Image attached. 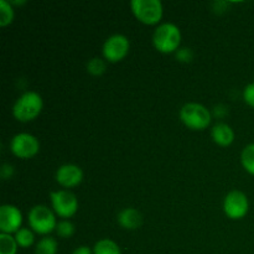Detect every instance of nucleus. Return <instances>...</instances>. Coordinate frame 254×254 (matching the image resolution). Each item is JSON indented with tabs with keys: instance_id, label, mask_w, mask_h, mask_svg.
Listing matches in <instances>:
<instances>
[{
	"instance_id": "nucleus-1",
	"label": "nucleus",
	"mask_w": 254,
	"mask_h": 254,
	"mask_svg": "<svg viewBox=\"0 0 254 254\" xmlns=\"http://www.w3.org/2000/svg\"><path fill=\"white\" fill-rule=\"evenodd\" d=\"M44 108V101L41 96L36 92H25L21 97H19L12 107V114L15 119L22 123L31 122L36 119L41 114Z\"/></svg>"
},
{
	"instance_id": "nucleus-24",
	"label": "nucleus",
	"mask_w": 254,
	"mask_h": 254,
	"mask_svg": "<svg viewBox=\"0 0 254 254\" xmlns=\"http://www.w3.org/2000/svg\"><path fill=\"white\" fill-rule=\"evenodd\" d=\"M0 175H1V178L4 180L12 178V175H14V168L10 164H4L1 166V169H0Z\"/></svg>"
},
{
	"instance_id": "nucleus-15",
	"label": "nucleus",
	"mask_w": 254,
	"mask_h": 254,
	"mask_svg": "<svg viewBox=\"0 0 254 254\" xmlns=\"http://www.w3.org/2000/svg\"><path fill=\"white\" fill-rule=\"evenodd\" d=\"M59 246L55 238L45 237L37 242L35 254H57Z\"/></svg>"
},
{
	"instance_id": "nucleus-20",
	"label": "nucleus",
	"mask_w": 254,
	"mask_h": 254,
	"mask_svg": "<svg viewBox=\"0 0 254 254\" xmlns=\"http://www.w3.org/2000/svg\"><path fill=\"white\" fill-rule=\"evenodd\" d=\"M106 62H104V60L99 59V57H93L87 64V71L92 76H101V74H103L106 72Z\"/></svg>"
},
{
	"instance_id": "nucleus-11",
	"label": "nucleus",
	"mask_w": 254,
	"mask_h": 254,
	"mask_svg": "<svg viewBox=\"0 0 254 254\" xmlns=\"http://www.w3.org/2000/svg\"><path fill=\"white\" fill-rule=\"evenodd\" d=\"M83 180V171L74 164H64L56 171V181L67 189L76 188Z\"/></svg>"
},
{
	"instance_id": "nucleus-14",
	"label": "nucleus",
	"mask_w": 254,
	"mask_h": 254,
	"mask_svg": "<svg viewBox=\"0 0 254 254\" xmlns=\"http://www.w3.org/2000/svg\"><path fill=\"white\" fill-rule=\"evenodd\" d=\"M93 254H122V251L114 241L104 238L94 245Z\"/></svg>"
},
{
	"instance_id": "nucleus-9",
	"label": "nucleus",
	"mask_w": 254,
	"mask_h": 254,
	"mask_svg": "<svg viewBox=\"0 0 254 254\" xmlns=\"http://www.w3.org/2000/svg\"><path fill=\"white\" fill-rule=\"evenodd\" d=\"M10 150L20 159L34 158L40 150V143L36 136L29 133H19L10 141Z\"/></svg>"
},
{
	"instance_id": "nucleus-16",
	"label": "nucleus",
	"mask_w": 254,
	"mask_h": 254,
	"mask_svg": "<svg viewBox=\"0 0 254 254\" xmlns=\"http://www.w3.org/2000/svg\"><path fill=\"white\" fill-rule=\"evenodd\" d=\"M241 163L248 174L254 176V144H250L241 154Z\"/></svg>"
},
{
	"instance_id": "nucleus-13",
	"label": "nucleus",
	"mask_w": 254,
	"mask_h": 254,
	"mask_svg": "<svg viewBox=\"0 0 254 254\" xmlns=\"http://www.w3.org/2000/svg\"><path fill=\"white\" fill-rule=\"evenodd\" d=\"M211 135L213 141L220 146H230L235 140V131L226 123L216 124L212 128Z\"/></svg>"
},
{
	"instance_id": "nucleus-3",
	"label": "nucleus",
	"mask_w": 254,
	"mask_h": 254,
	"mask_svg": "<svg viewBox=\"0 0 254 254\" xmlns=\"http://www.w3.org/2000/svg\"><path fill=\"white\" fill-rule=\"evenodd\" d=\"M180 119L191 130H203L211 123V112L200 103H186L180 111Z\"/></svg>"
},
{
	"instance_id": "nucleus-8",
	"label": "nucleus",
	"mask_w": 254,
	"mask_h": 254,
	"mask_svg": "<svg viewBox=\"0 0 254 254\" xmlns=\"http://www.w3.org/2000/svg\"><path fill=\"white\" fill-rule=\"evenodd\" d=\"M130 49L128 37L124 35L116 34L106 40L103 45V57L108 62L116 64L127 57Z\"/></svg>"
},
{
	"instance_id": "nucleus-5",
	"label": "nucleus",
	"mask_w": 254,
	"mask_h": 254,
	"mask_svg": "<svg viewBox=\"0 0 254 254\" xmlns=\"http://www.w3.org/2000/svg\"><path fill=\"white\" fill-rule=\"evenodd\" d=\"M27 220H29L30 228L39 235H49L57 227L55 213L44 205L32 207L27 216Z\"/></svg>"
},
{
	"instance_id": "nucleus-6",
	"label": "nucleus",
	"mask_w": 254,
	"mask_h": 254,
	"mask_svg": "<svg viewBox=\"0 0 254 254\" xmlns=\"http://www.w3.org/2000/svg\"><path fill=\"white\" fill-rule=\"evenodd\" d=\"M52 208L61 218H69L78 210V200L72 192L67 190L52 191L50 193Z\"/></svg>"
},
{
	"instance_id": "nucleus-25",
	"label": "nucleus",
	"mask_w": 254,
	"mask_h": 254,
	"mask_svg": "<svg viewBox=\"0 0 254 254\" xmlns=\"http://www.w3.org/2000/svg\"><path fill=\"white\" fill-rule=\"evenodd\" d=\"M72 254H93V251L89 247H87V246H79L78 248L73 251Z\"/></svg>"
},
{
	"instance_id": "nucleus-17",
	"label": "nucleus",
	"mask_w": 254,
	"mask_h": 254,
	"mask_svg": "<svg viewBox=\"0 0 254 254\" xmlns=\"http://www.w3.org/2000/svg\"><path fill=\"white\" fill-rule=\"evenodd\" d=\"M15 241H16L17 246L21 248H29L34 245L35 242V235L31 230L29 228H20L14 236Z\"/></svg>"
},
{
	"instance_id": "nucleus-19",
	"label": "nucleus",
	"mask_w": 254,
	"mask_h": 254,
	"mask_svg": "<svg viewBox=\"0 0 254 254\" xmlns=\"http://www.w3.org/2000/svg\"><path fill=\"white\" fill-rule=\"evenodd\" d=\"M14 10L10 2L0 0V26L5 27L14 21Z\"/></svg>"
},
{
	"instance_id": "nucleus-12",
	"label": "nucleus",
	"mask_w": 254,
	"mask_h": 254,
	"mask_svg": "<svg viewBox=\"0 0 254 254\" xmlns=\"http://www.w3.org/2000/svg\"><path fill=\"white\" fill-rule=\"evenodd\" d=\"M118 223L119 226H122L123 228L129 231H134L136 228H139L143 222V216L135 208H124L121 212L118 213Z\"/></svg>"
},
{
	"instance_id": "nucleus-22",
	"label": "nucleus",
	"mask_w": 254,
	"mask_h": 254,
	"mask_svg": "<svg viewBox=\"0 0 254 254\" xmlns=\"http://www.w3.org/2000/svg\"><path fill=\"white\" fill-rule=\"evenodd\" d=\"M175 55H176V59H178V61L184 62V64L191 62L193 59V52L191 51V49H188V47L179 49L178 51L175 52Z\"/></svg>"
},
{
	"instance_id": "nucleus-21",
	"label": "nucleus",
	"mask_w": 254,
	"mask_h": 254,
	"mask_svg": "<svg viewBox=\"0 0 254 254\" xmlns=\"http://www.w3.org/2000/svg\"><path fill=\"white\" fill-rule=\"evenodd\" d=\"M56 232L61 238L72 237L74 233V225L71 222V221H67V220L61 221V222L57 223Z\"/></svg>"
},
{
	"instance_id": "nucleus-23",
	"label": "nucleus",
	"mask_w": 254,
	"mask_h": 254,
	"mask_svg": "<svg viewBox=\"0 0 254 254\" xmlns=\"http://www.w3.org/2000/svg\"><path fill=\"white\" fill-rule=\"evenodd\" d=\"M243 99L248 106L254 108V82L246 86L245 91H243Z\"/></svg>"
},
{
	"instance_id": "nucleus-26",
	"label": "nucleus",
	"mask_w": 254,
	"mask_h": 254,
	"mask_svg": "<svg viewBox=\"0 0 254 254\" xmlns=\"http://www.w3.org/2000/svg\"><path fill=\"white\" fill-rule=\"evenodd\" d=\"M226 113H227V111H226V108L223 106H218L215 108V114L217 117H223Z\"/></svg>"
},
{
	"instance_id": "nucleus-10",
	"label": "nucleus",
	"mask_w": 254,
	"mask_h": 254,
	"mask_svg": "<svg viewBox=\"0 0 254 254\" xmlns=\"http://www.w3.org/2000/svg\"><path fill=\"white\" fill-rule=\"evenodd\" d=\"M22 223V213L16 206L2 205L0 207V231L11 235L20 230Z\"/></svg>"
},
{
	"instance_id": "nucleus-18",
	"label": "nucleus",
	"mask_w": 254,
	"mask_h": 254,
	"mask_svg": "<svg viewBox=\"0 0 254 254\" xmlns=\"http://www.w3.org/2000/svg\"><path fill=\"white\" fill-rule=\"evenodd\" d=\"M17 243L11 235L0 233V254H16Z\"/></svg>"
},
{
	"instance_id": "nucleus-2",
	"label": "nucleus",
	"mask_w": 254,
	"mask_h": 254,
	"mask_svg": "<svg viewBox=\"0 0 254 254\" xmlns=\"http://www.w3.org/2000/svg\"><path fill=\"white\" fill-rule=\"evenodd\" d=\"M181 31L175 24L165 22L156 27L153 35V45L161 54H173L180 49Z\"/></svg>"
},
{
	"instance_id": "nucleus-4",
	"label": "nucleus",
	"mask_w": 254,
	"mask_h": 254,
	"mask_svg": "<svg viewBox=\"0 0 254 254\" xmlns=\"http://www.w3.org/2000/svg\"><path fill=\"white\" fill-rule=\"evenodd\" d=\"M130 9L134 16L144 25H156L163 19L164 7L159 0H133Z\"/></svg>"
},
{
	"instance_id": "nucleus-7",
	"label": "nucleus",
	"mask_w": 254,
	"mask_h": 254,
	"mask_svg": "<svg viewBox=\"0 0 254 254\" xmlns=\"http://www.w3.org/2000/svg\"><path fill=\"white\" fill-rule=\"evenodd\" d=\"M223 211L231 220H242L250 211V201L242 191L233 190L223 201Z\"/></svg>"
}]
</instances>
